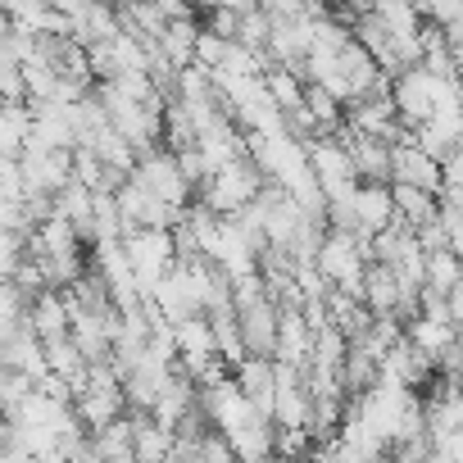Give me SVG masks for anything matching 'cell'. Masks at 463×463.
<instances>
[{"label":"cell","instance_id":"1","mask_svg":"<svg viewBox=\"0 0 463 463\" xmlns=\"http://www.w3.org/2000/svg\"><path fill=\"white\" fill-rule=\"evenodd\" d=\"M386 96L395 105V118L413 132L427 118H436L445 109H458V78H436V73H422V69H404V73L391 78Z\"/></svg>","mask_w":463,"mask_h":463},{"label":"cell","instance_id":"2","mask_svg":"<svg viewBox=\"0 0 463 463\" xmlns=\"http://www.w3.org/2000/svg\"><path fill=\"white\" fill-rule=\"evenodd\" d=\"M150 200H159V204H168V209H186L191 200H195V191L182 182V173H177V159L159 146V150H146V155H137V164H132V173H128Z\"/></svg>","mask_w":463,"mask_h":463},{"label":"cell","instance_id":"3","mask_svg":"<svg viewBox=\"0 0 463 463\" xmlns=\"http://www.w3.org/2000/svg\"><path fill=\"white\" fill-rule=\"evenodd\" d=\"M132 269V282L141 296H150L159 287V278L173 269V232H128L118 241Z\"/></svg>","mask_w":463,"mask_h":463},{"label":"cell","instance_id":"4","mask_svg":"<svg viewBox=\"0 0 463 463\" xmlns=\"http://www.w3.org/2000/svg\"><path fill=\"white\" fill-rule=\"evenodd\" d=\"M237 314V332H241V345L250 359H273V345H278V305L264 296L255 305H241L232 309Z\"/></svg>","mask_w":463,"mask_h":463},{"label":"cell","instance_id":"5","mask_svg":"<svg viewBox=\"0 0 463 463\" xmlns=\"http://www.w3.org/2000/svg\"><path fill=\"white\" fill-rule=\"evenodd\" d=\"M350 218H354V232L359 241L368 246V237H377V232H386L395 222V209H391V186H373V182H359L350 191Z\"/></svg>","mask_w":463,"mask_h":463},{"label":"cell","instance_id":"6","mask_svg":"<svg viewBox=\"0 0 463 463\" xmlns=\"http://www.w3.org/2000/svg\"><path fill=\"white\" fill-rule=\"evenodd\" d=\"M386 186H418V191L436 195V186H440V164L427 159L413 141L391 146V182H386Z\"/></svg>","mask_w":463,"mask_h":463},{"label":"cell","instance_id":"7","mask_svg":"<svg viewBox=\"0 0 463 463\" xmlns=\"http://www.w3.org/2000/svg\"><path fill=\"white\" fill-rule=\"evenodd\" d=\"M24 327H28L42 345L64 341V336H69V305H64V296H60V291H37V296L28 300Z\"/></svg>","mask_w":463,"mask_h":463},{"label":"cell","instance_id":"8","mask_svg":"<svg viewBox=\"0 0 463 463\" xmlns=\"http://www.w3.org/2000/svg\"><path fill=\"white\" fill-rule=\"evenodd\" d=\"M0 364H5L14 377L33 382V386L46 377V354H42V341H37L28 327H19V332L10 336V345H0Z\"/></svg>","mask_w":463,"mask_h":463},{"label":"cell","instance_id":"9","mask_svg":"<svg viewBox=\"0 0 463 463\" xmlns=\"http://www.w3.org/2000/svg\"><path fill=\"white\" fill-rule=\"evenodd\" d=\"M463 287V273H458V255L454 250H431L422 255V291L431 296H449Z\"/></svg>","mask_w":463,"mask_h":463},{"label":"cell","instance_id":"10","mask_svg":"<svg viewBox=\"0 0 463 463\" xmlns=\"http://www.w3.org/2000/svg\"><path fill=\"white\" fill-rule=\"evenodd\" d=\"M87 440H91V449H96L100 463H137V458H132V422H128V413H123L118 422L91 431Z\"/></svg>","mask_w":463,"mask_h":463}]
</instances>
